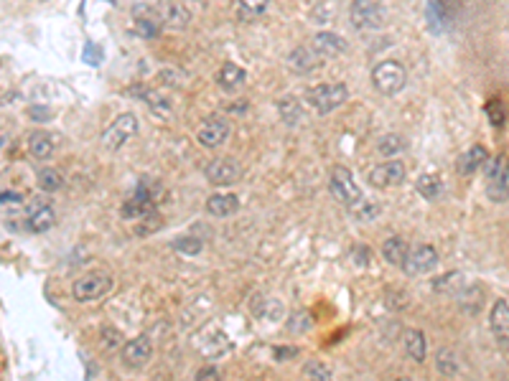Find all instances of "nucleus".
<instances>
[{"instance_id":"obj_38","label":"nucleus","mask_w":509,"mask_h":381,"mask_svg":"<svg viewBox=\"0 0 509 381\" xmlns=\"http://www.w3.org/2000/svg\"><path fill=\"white\" fill-rule=\"evenodd\" d=\"M102 336H105V346L107 349H115V346H120V330H112V328H105L102 330Z\"/></svg>"},{"instance_id":"obj_25","label":"nucleus","mask_w":509,"mask_h":381,"mask_svg":"<svg viewBox=\"0 0 509 381\" xmlns=\"http://www.w3.org/2000/svg\"><path fill=\"white\" fill-rule=\"evenodd\" d=\"M278 112L280 120L286 122L288 127H296L303 117V109H300V102L296 97H280L278 99Z\"/></svg>"},{"instance_id":"obj_32","label":"nucleus","mask_w":509,"mask_h":381,"mask_svg":"<svg viewBox=\"0 0 509 381\" xmlns=\"http://www.w3.org/2000/svg\"><path fill=\"white\" fill-rule=\"evenodd\" d=\"M143 95H135L140 97V99H146V104L153 109L156 114H160V117H165V114L171 112V99L165 95H160V92H151V89H140Z\"/></svg>"},{"instance_id":"obj_17","label":"nucleus","mask_w":509,"mask_h":381,"mask_svg":"<svg viewBox=\"0 0 509 381\" xmlns=\"http://www.w3.org/2000/svg\"><path fill=\"white\" fill-rule=\"evenodd\" d=\"M402 343H405V353L410 361L415 363H423L428 356V341H426V333L418 328H407L405 336H402Z\"/></svg>"},{"instance_id":"obj_18","label":"nucleus","mask_w":509,"mask_h":381,"mask_svg":"<svg viewBox=\"0 0 509 381\" xmlns=\"http://www.w3.org/2000/svg\"><path fill=\"white\" fill-rule=\"evenodd\" d=\"M237 209H240V198L235 193H214L206 198V214L216 219H229Z\"/></svg>"},{"instance_id":"obj_28","label":"nucleus","mask_w":509,"mask_h":381,"mask_svg":"<svg viewBox=\"0 0 509 381\" xmlns=\"http://www.w3.org/2000/svg\"><path fill=\"white\" fill-rule=\"evenodd\" d=\"M415 188H418V193L423 198L435 201V198L443 193V181H440V176H435V173H423V176L418 178Z\"/></svg>"},{"instance_id":"obj_13","label":"nucleus","mask_w":509,"mask_h":381,"mask_svg":"<svg viewBox=\"0 0 509 381\" xmlns=\"http://www.w3.org/2000/svg\"><path fill=\"white\" fill-rule=\"evenodd\" d=\"M227 138H229V125L222 120V117H209V120L199 127V133H197L199 143H201L204 147H211V150L224 145Z\"/></svg>"},{"instance_id":"obj_11","label":"nucleus","mask_w":509,"mask_h":381,"mask_svg":"<svg viewBox=\"0 0 509 381\" xmlns=\"http://www.w3.org/2000/svg\"><path fill=\"white\" fill-rule=\"evenodd\" d=\"M204 176L206 181L214 186H232L240 181L242 176V168L235 163V160H227V158H216L211 160L206 168H204Z\"/></svg>"},{"instance_id":"obj_12","label":"nucleus","mask_w":509,"mask_h":381,"mask_svg":"<svg viewBox=\"0 0 509 381\" xmlns=\"http://www.w3.org/2000/svg\"><path fill=\"white\" fill-rule=\"evenodd\" d=\"M153 356V343L148 336H138L122 346V363L127 368H143Z\"/></svg>"},{"instance_id":"obj_9","label":"nucleus","mask_w":509,"mask_h":381,"mask_svg":"<svg viewBox=\"0 0 509 381\" xmlns=\"http://www.w3.org/2000/svg\"><path fill=\"white\" fill-rule=\"evenodd\" d=\"M405 176H407L405 165L400 160L390 158L387 163H380L377 168L369 171V183L375 186V188H397V186H402Z\"/></svg>"},{"instance_id":"obj_23","label":"nucleus","mask_w":509,"mask_h":381,"mask_svg":"<svg viewBox=\"0 0 509 381\" xmlns=\"http://www.w3.org/2000/svg\"><path fill=\"white\" fill-rule=\"evenodd\" d=\"M407 241L402 239V236H390V239L382 241V257H385V262L387 265H402V260H405L407 254Z\"/></svg>"},{"instance_id":"obj_26","label":"nucleus","mask_w":509,"mask_h":381,"mask_svg":"<svg viewBox=\"0 0 509 381\" xmlns=\"http://www.w3.org/2000/svg\"><path fill=\"white\" fill-rule=\"evenodd\" d=\"M28 150H31L33 158L38 160H46L51 158V152H54V140H51L49 133H31L28 135Z\"/></svg>"},{"instance_id":"obj_10","label":"nucleus","mask_w":509,"mask_h":381,"mask_svg":"<svg viewBox=\"0 0 509 381\" xmlns=\"http://www.w3.org/2000/svg\"><path fill=\"white\" fill-rule=\"evenodd\" d=\"M133 23H135V31L143 38H156L163 31L160 11H156V8L148 6V3H138V6L133 8Z\"/></svg>"},{"instance_id":"obj_16","label":"nucleus","mask_w":509,"mask_h":381,"mask_svg":"<svg viewBox=\"0 0 509 381\" xmlns=\"http://www.w3.org/2000/svg\"><path fill=\"white\" fill-rule=\"evenodd\" d=\"M288 66L300 76L311 74V71L318 66V51L308 49V46H298L296 51H291V56H288Z\"/></svg>"},{"instance_id":"obj_35","label":"nucleus","mask_w":509,"mask_h":381,"mask_svg":"<svg viewBox=\"0 0 509 381\" xmlns=\"http://www.w3.org/2000/svg\"><path fill=\"white\" fill-rule=\"evenodd\" d=\"M300 374H303V379H318V381H329L331 376V368L326 366V363H321V361H308L303 366V371H300Z\"/></svg>"},{"instance_id":"obj_6","label":"nucleus","mask_w":509,"mask_h":381,"mask_svg":"<svg viewBox=\"0 0 509 381\" xmlns=\"http://www.w3.org/2000/svg\"><path fill=\"white\" fill-rule=\"evenodd\" d=\"M133 135H138V117H135L133 112H122V114H117V120L105 130V135H102V145L107 147L110 152H115V150H120Z\"/></svg>"},{"instance_id":"obj_37","label":"nucleus","mask_w":509,"mask_h":381,"mask_svg":"<svg viewBox=\"0 0 509 381\" xmlns=\"http://www.w3.org/2000/svg\"><path fill=\"white\" fill-rule=\"evenodd\" d=\"M267 3H270V0H240V6L247 13H255V16H260L267 8Z\"/></svg>"},{"instance_id":"obj_24","label":"nucleus","mask_w":509,"mask_h":381,"mask_svg":"<svg viewBox=\"0 0 509 381\" xmlns=\"http://www.w3.org/2000/svg\"><path fill=\"white\" fill-rule=\"evenodd\" d=\"M216 84L222 89H237L245 84V69L242 66H237V64H224L222 69H219V74H216Z\"/></svg>"},{"instance_id":"obj_39","label":"nucleus","mask_w":509,"mask_h":381,"mask_svg":"<svg viewBox=\"0 0 509 381\" xmlns=\"http://www.w3.org/2000/svg\"><path fill=\"white\" fill-rule=\"evenodd\" d=\"M197 379L199 381H211V379H219V368L216 366H204L197 371Z\"/></svg>"},{"instance_id":"obj_8","label":"nucleus","mask_w":509,"mask_h":381,"mask_svg":"<svg viewBox=\"0 0 509 381\" xmlns=\"http://www.w3.org/2000/svg\"><path fill=\"white\" fill-rule=\"evenodd\" d=\"M486 188L494 201L499 198H509V160L507 158H494L486 160Z\"/></svg>"},{"instance_id":"obj_43","label":"nucleus","mask_w":509,"mask_h":381,"mask_svg":"<svg viewBox=\"0 0 509 381\" xmlns=\"http://www.w3.org/2000/svg\"><path fill=\"white\" fill-rule=\"evenodd\" d=\"M247 109V102H240V104H229V112H245Z\"/></svg>"},{"instance_id":"obj_42","label":"nucleus","mask_w":509,"mask_h":381,"mask_svg":"<svg viewBox=\"0 0 509 381\" xmlns=\"http://www.w3.org/2000/svg\"><path fill=\"white\" fill-rule=\"evenodd\" d=\"M286 356H298V349H275V358L278 361H288Z\"/></svg>"},{"instance_id":"obj_7","label":"nucleus","mask_w":509,"mask_h":381,"mask_svg":"<svg viewBox=\"0 0 509 381\" xmlns=\"http://www.w3.org/2000/svg\"><path fill=\"white\" fill-rule=\"evenodd\" d=\"M329 190H331V196L337 198L339 203H344V206H349V203H354L356 198L362 196V190L356 186L351 171L349 168H344V165H334V168H331Z\"/></svg>"},{"instance_id":"obj_33","label":"nucleus","mask_w":509,"mask_h":381,"mask_svg":"<svg viewBox=\"0 0 509 381\" xmlns=\"http://www.w3.org/2000/svg\"><path fill=\"white\" fill-rule=\"evenodd\" d=\"M173 249H176L181 257H197V254H201L204 241L199 239V236H178V239L173 241Z\"/></svg>"},{"instance_id":"obj_5","label":"nucleus","mask_w":509,"mask_h":381,"mask_svg":"<svg viewBox=\"0 0 509 381\" xmlns=\"http://www.w3.org/2000/svg\"><path fill=\"white\" fill-rule=\"evenodd\" d=\"M400 267L407 277H418V274L433 272V270L438 267V249L433 247V244H418V247L407 249Z\"/></svg>"},{"instance_id":"obj_15","label":"nucleus","mask_w":509,"mask_h":381,"mask_svg":"<svg viewBox=\"0 0 509 381\" xmlns=\"http://www.w3.org/2000/svg\"><path fill=\"white\" fill-rule=\"evenodd\" d=\"M313 49H316L321 56H341V54H346V49H349V41L344 36H339V33L324 31V33H316Z\"/></svg>"},{"instance_id":"obj_14","label":"nucleus","mask_w":509,"mask_h":381,"mask_svg":"<svg viewBox=\"0 0 509 381\" xmlns=\"http://www.w3.org/2000/svg\"><path fill=\"white\" fill-rule=\"evenodd\" d=\"M489 325H491V333L499 343H507L509 346V303L507 300H496L491 305V313H489Z\"/></svg>"},{"instance_id":"obj_31","label":"nucleus","mask_w":509,"mask_h":381,"mask_svg":"<svg viewBox=\"0 0 509 381\" xmlns=\"http://www.w3.org/2000/svg\"><path fill=\"white\" fill-rule=\"evenodd\" d=\"M36 181H38V188L46 190V193H57V190H62V186H64V176L57 171V168H41Z\"/></svg>"},{"instance_id":"obj_1","label":"nucleus","mask_w":509,"mask_h":381,"mask_svg":"<svg viewBox=\"0 0 509 381\" xmlns=\"http://www.w3.org/2000/svg\"><path fill=\"white\" fill-rule=\"evenodd\" d=\"M372 84L380 95L385 97H394L397 92H402L407 84V71L400 61L394 59H387V61H380L372 69Z\"/></svg>"},{"instance_id":"obj_20","label":"nucleus","mask_w":509,"mask_h":381,"mask_svg":"<svg viewBox=\"0 0 509 381\" xmlns=\"http://www.w3.org/2000/svg\"><path fill=\"white\" fill-rule=\"evenodd\" d=\"M160 18H163V25L184 28V25H189L191 13L184 3H178V0H165L163 8H160Z\"/></svg>"},{"instance_id":"obj_21","label":"nucleus","mask_w":509,"mask_h":381,"mask_svg":"<svg viewBox=\"0 0 509 381\" xmlns=\"http://www.w3.org/2000/svg\"><path fill=\"white\" fill-rule=\"evenodd\" d=\"M486 160H489V150L484 145H474L469 152H464V155L458 158V173H461V176H474L479 168L486 165Z\"/></svg>"},{"instance_id":"obj_36","label":"nucleus","mask_w":509,"mask_h":381,"mask_svg":"<svg viewBox=\"0 0 509 381\" xmlns=\"http://www.w3.org/2000/svg\"><path fill=\"white\" fill-rule=\"evenodd\" d=\"M160 226H163V222H160L158 211H153V214L138 219V226H135V231H138L140 236H146V234H151V231H158Z\"/></svg>"},{"instance_id":"obj_40","label":"nucleus","mask_w":509,"mask_h":381,"mask_svg":"<svg viewBox=\"0 0 509 381\" xmlns=\"http://www.w3.org/2000/svg\"><path fill=\"white\" fill-rule=\"evenodd\" d=\"M28 114H31V120H36V122L51 120V109L49 107H31L28 109Z\"/></svg>"},{"instance_id":"obj_30","label":"nucleus","mask_w":509,"mask_h":381,"mask_svg":"<svg viewBox=\"0 0 509 381\" xmlns=\"http://www.w3.org/2000/svg\"><path fill=\"white\" fill-rule=\"evenodd\" d=\"M435 368H438L440 376H456L458 371H461V363H458V356L453 353L451 349H440L438 353H435Z\"/></svg>"},{"instance_id":"obj_27","label":"nucleus","mask_w":509,"mask_h":381,"mask_svg":"<svg viewBox=\"0 0 509 381\" xmlns=\"http://www.w3.org/2000/svg\"><path fill=\"white\" fill-rule=\"evenodd\" d=\"M405 147H407V143H405L402 135L387 133V135H382V138L377 140V152L385 155V158H397V155L405 152Z\"/></svg>"},{"instance_id":"obj_22","label":"nucleus","mask_w":509,"mask_h":381,"mask_svg":"<svg viewBox=\"0 0 509 381\" xmlns=\"http://www.w3.org/2000/svg\"><path fill=\"white\" fill-rule=\"evenodd\" d=\"M156 206H158V203L151 201V198H146V196H140L138 190H135L133 196L122 203V216H125V219H133V222H138V219H143V216L153 214V211H158Z\"/></svg>"},{"instance_id":"obj_4","label":"nucleus","mask_w":509,"mask_h":381,"mask_svg":"<svg viewBox=\"0 0 509 381\" xmlns=\"http://www.w3.org/2000/svg\"><path fill=\"white\" fill-rule=\"evenodd\" d=\"M112 290V277L107 272H89L82 274L71 285V295H74L76 303H92V300H100L105 292Z\"/></svg>"},{"instance_id":"obj_3","label":"nucleus","mask_w":509,"mask_h":381,"mask_svg":"<svg viewBox=\"0 0 509 381\" xmlns=\"http://www.w3.org/2000/svg\"><path fill=\"white\" fill-rule=\"evenodd\" d=\"M349 20L356 31H377L385 23V8L377 0H354L349 6Z\"/></svg>"},{"instance_id":"obj_19","label":"nucleus","mask_w":509,"mask_h":381,"mask_svg":"<svg viewBox=\"0 0 509 381\" xmlns=\"http://www.w3.org/2000/svg\"><path fill=\"white\" fill-rule=\"evenodd\" d=\"M54 222H57V214H54V209L46 206V203H36L33 209H28V229H31L33 234L49 231V229L54 226Z\"/></svg>"},{"instance_id":"obj_2","label":"nucleus","mask_w":509,"mask_h":381,"mask_svg":"<svg viewBox=\"0 0 509 381\" xmlns=\"http://www.w3.org/2000/svg\"><path fill=\"white\" fill-rule=\"evenodd\" d=\"M308 104L316 109L318 114H329L334 112L337 107H341L344 102L349 99V89L346 84L337 82V84H318V87L308 89V95H305Z\"/></svg>"},{"instance_id":"obj_41","label":"nucleus","mask_w":509,"mask_h":381,"mask_svg":"<svg viewBox=\"0 0 509 381\" xmlns=\"http://www.w3.org/2000/svg\"><path fill=\"white\" fill-rule=\"evenodd\" d=\"M23 198H21V193H16V190H0V206L3 203H21Z\"/></svg>"},{"instance_id":"obj_29","label":"nucleus","mask_w":509,"mask_h":381,"mask_svg":"<svg viewBox=\"0 0 509 381\" xmlns=\"http://www.w3.org/2000/svg\"><path fill=\"white\" fill-rule=\"evenodd\" d=\"M346 209H349V214L354 216L356 222H372V219H375L377 214H380V206H377L375 201H369L367 196H359L356 198L354 203H349V206H346Z\"/></svg>"},{"instance_id":"obj_34","label":"nucleus","mask_w":509,"mask_h":381,"mask_svg":"<svg viewBox=\"0 0 509 381\" xmlns=\"http://www.w3.org/2000/svg\"><path fill=\"white\" fill-rule=\"evenodd\" d=\"M313 328V318L308 310H298L293 313L291 318H288V330L291 333H296V336H300V333H308V330Z\"/></svg>"}]
</instances>
